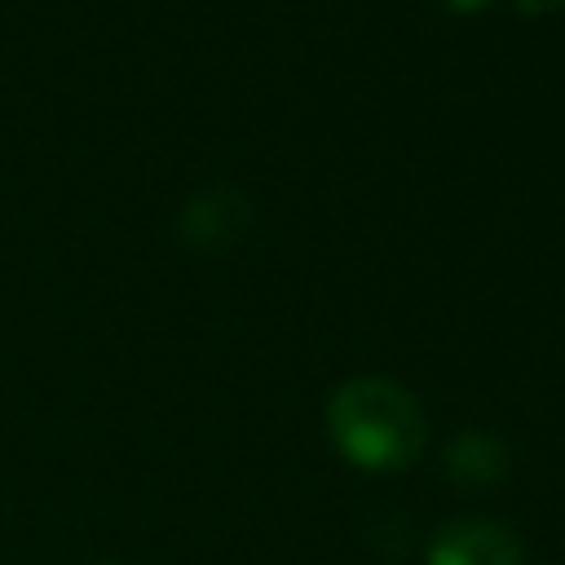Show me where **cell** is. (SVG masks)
<instances>
[{
    "mask_svg": "<svg viewBox=\"0 0 565 565\" xmlns=\"http://www.w3.org/2000/svg\"><path fill=\"white\" fill-rule=\"evenodd\" d=\"M521 4H525V9H561L565 0H521Z\"/></svg>",
    "mask_w": 565,
    "mask_h": 565,
    "instance_id": "obj_3",
    "label": "cell"
},
{
    "mask_svg": "<svg viewBox=\"0 0 565 565\" xmlns=\"http://www.w3.org/2000/svg\"><path fill=\"white\" fill-rule=\"evenodd\" d=\"M433 565H521V547L508 530L486 521L446 525L433 543Z\"/></svg>",
    "mask_w": 565,
    "mask_h": 565,
    "instance_id": "obj_2",
    "label": "cell"
},
{
    "mask_svg": "<svg viewBox=\"0 0 565 565\" xmlns=\"http://www.w3.org/2000/svg\"><path fill=\"white\" fill-rule=\"evenodd\" d=\"M331 433L362 468H397L419 455L424 415L415 397L388 380H349L331 402Z\"/></svg>",
    "mask_w": 565,
    "mask_h": 565,
    "instance_id": "obj_1",
    "label": "cell"
}]
</instances>
